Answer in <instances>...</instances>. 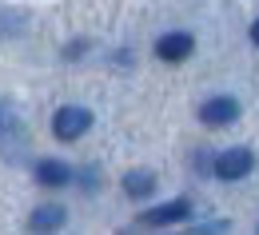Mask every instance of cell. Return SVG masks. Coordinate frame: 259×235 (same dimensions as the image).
<instances>
[{
    "label": "cell",
    "instance_id": "1",
    "mask_svg": "<svg viewBox=\"0 0 259 235\" xmlns=\"http://www.w3.org/2000/svg\"><path fill=\"white\" fill-rule=\"evenodd\" d=\"M88 128H92V112L80 108V104H64V108L52 116V132H56V139H64V144L80 139Z\"/></svg>",
    "mask_w": 259,
    "mask_h": 235
},
{
    "label": "cell",
    "instance_id": "2",
    "mask_svg": "<svg viewBox=\"0 0 259 235\" xmlns=\"http://www.w3.org/2000/svg\"><path fill=\"white\" fill-rule=\"evenodd\" d=\"M251 168H255V156H251L247 148H231V152H220V156H215V164H211V171H215L220 179H227V183H231V179H243V175H247Z\"/></svg>",
    "mask_w": 259,
    "mask_h": 235
},
{
    "label": "cell",
    "instance_id": "3",
    "mask_svg": "<svg viewBox=\"0 0 259 235\" xmlns=\"http://www.w3.org/2000/svg\"><path fill=\"white\" fill-rule=\"evenodd\" d=\"M188 215H192V203L188 200H171V203H160V207L144 211L140 223H144V227H167V223H180V219H188Z\"/></svg>",
    "mask_w": 259,
    "mask_h": 235
},
{
    "label": "cell",
    "instance_id": "4",
    "mask_svg": "<svg viewBox=\"0 0 259 235\" xmlns=\"http://www.w3.org/2000/svg\"><path fill=\"white\" fill-rule=\"evenodd\" d=\"M195 52V40L188 32H167L156 40V56L160 60H167V64H180V60H188Z\"/></svg>",
    "mask_w": 259,
    "mask_h": 235
},
{
    "label": "cell",
    "instance_id": "5",
    "mask_svg": "<svg viewBox=\"0 0 259 235\" xmlns=\"http://www.w3.org/2000/svg\"><path fill=\"white\" fill-rule=\"evenodd\" d=\"M199 120L211 124V128H224V124H231V120H239V100L215 96V100H207L203 108H199Z\"/></svg>",
    "mask_w": 259,
    "mask_h": 235
},
{
    "label": "cell",
    "instance_id": "6",
    "mask_svg": "<svg viewBox=\"0 0 259 235\" xmlns=\"http://www.w3.org/2000/svg\"><path fill=\"white\" fill-rule=\"evenodd\" d=\"M36 179L44 187H64V183H72V168L64 160H40L36 164Z\"/></svg>",
    "mask_w": 259,
    "mask_h": 235
},
{
    "label": "cell",
    "instance_id": "7",
    "mask_svg": "<svg viewBox=\"0 0 259 235\" xmlns=\"http://www.w3.org/2000/svg\"><path fill=\"white\" fill-rule=\"evenodd\" d=\"M124 192H128L132 200H144V196H152V192H156V175H152L148 168L128 171V175H124Z\"/></svg>",
    "mask_w": 259,
    "mask_h": 235
},
{
    "label": "cell",
    "instance_id": "8",
    "mask_svg": "<svg viewBox=\"0 0 259 235\" xmlns=\"http://www.w3.org/2000/svg\"><path fill=\"white\" fill-rule=\"evenodd\" d=\"M28 227H36V231H52V227H64V207H56V203H48V207H36L32 219H28Z\"/></svg>",
    "mask_w": 259,
    "mask_h": 235
},
{
    "label": "cell",
    "instance_id": "9",
    "mask_svg": "<svg viewBox=\"0 0 259 235\" xmlns=\"http://www.w3.org/2000/svg\"><path fill=\"white\" fill-rule=\"evenodd\" d=\"M12 124H16V112H12L8 104H0V132H8Z\"/></svg>",
    "mask_w": 259,
    "mask_h": 235
},
{
    "label": "cell",
    "instance_id": "10",
    "mask_svg": "<svg viewBox=\"0 0 259 235\" xmlns=\"http://www.w3.org/2000/svg\"><path fill=\"white\" fill-rule=\"evenodd\" d=\"M251 44H255V48H259V20H255V24H251Z\"/></svg>",
    "mask_w": 259,
    "mask_h": 235
}]
</instances>
